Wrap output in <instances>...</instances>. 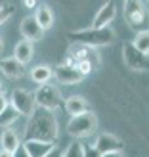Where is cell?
<instances>
[{
    "mask_svg": "<svg viewBox=\"0 0 149 157\" xmlns=\"http://www.w3.org/2000/svg\"><path fill=\"white\" fill-rule=\"evenodd\" d=\"M23 147H25V151L29 153V157H46L54 147H56V144H46V142L29 140V142L23 144Z\"/></svg>",
    "mask_w": 149,
    "mask_h": 157,
    "instance_id": "cell-14",
    "label": "cell"
},
{
    "mask_svg": "<svg viewBox=\"0 0 149 157\" xmlns=\"http://www.w3.org/2000/svg\"><path fill=\"white\" fill-rule=\"evenodd\" d=\"M94 147L103 155V153H111V151H122V140L117 138L113 134H107V132H101V134L96 138V144H94Z\"/></svg>",
    "mask_w": 149,
    "mask_h": 157,
    "instance_id": "cell-10",
    "label": "cell"
},
{
    "mask_svg": "<svg viewBox=\"0 0 149 157\" xmlns=\"http://www.w3.org/2000/svg\"><path fill=\"white\" fill-rule=\"evenodd\" d=\"M52 77H54V73H52L50 65H36V67L31 69V78L36 84H48Z\"/></svg>",
    "mask_w": 149,
    "mask_h": 157,
    "instance_id": "cell-19",
    "label": "cell"
},
{
    "mask_svg": "<svg viewBox=\"0 0 149 157\" xmlns=\"http://www.w3.org/2000/svg\"><path fill=\"white\" fill-rule=\"evenodd\" d=\"M19 117H21V115L15 111V109H13L10 104H8V105L2 109V111H0V127H10V124L15 123Z\"/></svg>",
    "mask_w": 149,
    "mask_h": 157,
    "instance_id": "cell-21",
    "label": "cell"
},
{
    "mask_svg": "<svg viewBox=\"0 0 149 157\" xmlns=\"http://www.w3.org/2000/svg\"><path fill=\"white\" fill-rule=\"evenodd\" d=\"M65 65H73L76 71H80L86 77L99 65V56L94 48H88V46L82 44H73V48L69 50V58L65 59Z\"/></svg>",
    "mask_w": 149,
    "mask_h": 157,
    "instance_id": "cell-3",
    "label": "cell"
},
{
    "mask_svg": "<svg viewBox=\"0 0 149 157\" xmlns=\"http://www.w3.org/2000/svg\"><path fill=\"white\" fill-rule=\"evenodd\" d=\"M115 13H117V10H115V0H107V2L98 10L96 17H94V21H92V27L94 29L109 27V23L115 19Z\"/></svg>",
    "mask_w": 149,
    "mask_h": 157,
    "instance_id": "cell-11",
    "label": "cell"
},
{
    "mask_svg": "<svg viewBox=\"0 0 149 157\" xmlns=\"http://www.w3.org/2000/svg\"><path fill=\"white\" fill-rule=\"evenodd\" d=\"M46 157H61V150H59V147H54V150L46 155Z\"/></svg>",
    "mask_w": 149,
    "mask_h": 157,
    "instance_id": "cell-27",
    "label": "cell"
},
{
    "mask_svg": "<svg viewBox=\"0 0 149 157\" xmlns=\"http://www.w3.org/2000/svg\"><path fill=\"white\" fill-rule=\"evenodd\" d=\"M0 157H12L10 151H4V150H0Z\"/></svg>",
    "mask_w": 149,
    "mask_h": 157,
    "instance_id": "cell-30",
    "label": "cell"
},
{
    "mask_svg": "<svg viewBox=\"0 0 149 157\" xmlns=\"http://www.w3.org/2000/svg\"><path fill=\"white\" fill-rule=\"evenodd\" d=\"M124 2H126V0H124ZM142 2H147V0H142Z\"/></svg>",
    "mask_w": 149,
    "mask_h": 157,
    "instance_id": "cell-33",
    "label": "cell"
},
{
    "mask_svg": "<svg viewBox=\"0 0 149 157\" xmlns=\"http://www.w3.org/2000/svg\"><path fill=\"white\" fill-rule=\"evenodd\" d=\"M122 58H124V63L128 65V69L132 71H147V65H149V56L138 52L132 42H124L122 46Z\"/></svg>",
    "mask_w": 149,
    "mask_h": 157,
    "instance_id": "cell-7",
    "label": "cell"
},
{
    "mask_svg": "<svg viewBox=\"0 0 149 157\" xmlns=\"http://www.w3.org/2000/svg\"><path fill=\"white\" fill-rule=\"evenodd\" d=\"M147 2H142V0H126L124 2V19L130 27H134L138 31L147 29Z\"/></svg>",
    "mask_w": 149,
    "mask_h": 157,
    "instance_id": "cell-6",
    "label": "cell"
},
{
    "mask_svg": "<svg viewBox=\"0 0 149 157\" xmlns=\"http://www.w3.org/2000/svg\"><path fill=\"white\" fill-rule=\"evenodd\" d=\"M132 46L138 50V52H142V54H149V31L143 29V31H138V35L134 38V42H132Z\"/></svg>",
    "mask_w": 149,
    "mask_h": 157,
    "instance_id": "cell-20",
    "label": "cell"
},
{
    "mask_svg": "<svg viewBox=\"0 0 149 157\" xmlns=\"http://www.w3.org/2000/svg\"><path fill=\"white\" fill-rule=\"evenodd\" d=\"M10 105L17 111L19 115H31L35 111V96L31 92L27 90H23V88H15L12 92V101H10Z\"/></svg>",
    "mask_w": 149,
    "mask_h": 157,
    "instance_id": "cell-8",
    "label": "cell"
},
{
    "mask_svg": "<svg viewBox=\"0 0 149 157\" xmlns=\"http://www.w3.org/2000/svg\"><path fill=\"white\" fill-rule=\"evenodd\" d=\"M63 107L67 109L69 115H78V113H84L88 111V101H86L82 96H69L67 100H63Z\"/></svg>",
    "mask_w": 149,
    "mask_h": 157,
    "instance_id": "cell-17",
    "label": "cell"
},
{
    "mask_svg": "<svg viewBox=\"0 0 149 157\" xmlns=\"http://www.w3.org/2000/svg\"><path fill=\"white\" fill-rule=\"evenodd\" d=\"M33 96H35L36 107L48 109V111H56V109L63 105V98H61L58 86H54V84H40V88Z\"/></svg>",
    "mask_w": 149,
    "mask_h": 157,
    "instance_id": "cell-5",
    "label": "cell"
},
{
    "mask_svg": "<svg viewBox=\"0 0 149 157\" xmlns=\"http://www.w3.org/2000/svg\"><path fill=\"white\" fill-rule=\"evenodd\" d=\"M38 0H23V4H25V8H35Z\"/></svg>",
    "mask_w": 149,
    "mask_h": 157,
    "instance_id": "cell-28",
    "label": "cell"
},
{
    "mask_svg": "<svg viewBox=\"0 0 149 157\" xmlns=\"http://www.w3.org/2000/svg\"><path fill=\"white\" fill-rule=\"evenodd\" d=\"M12 157H29V153L25 151V147H23V144L17 147V150H15L13 153H12Z\"/></svg>",
    "mask_w": 149,
    "mask_h": 157,
    "instance_id": "cell-25",
    "label": "cell"
},
{
    "mask_svg": "<svg viewBox=\"0 0 149 157\" xmlns=\"http://www.w3.org/2000/svg\"><path fill=\"white\" fill-rule=\"evenodd\" d=\"M0 71L8 78H19L25 73V65H21L15 58H4L0 59Z\"/></svg>",
    "mask_w": 149,
    "mask_h": 157,
    "instance_id": "cell-13",
    "label": "cell"
},
{
    "mask_svg": "<svg viewBox=\"0 0 149 157\" xmlns=\"http://www.w3.org/2000/svg\"><path fill=\"white\" fill-rule=\"evenodd\" d=\"M67 38L71 44H82L88 48H99V46H109L115 40V33L111 27L103 29H78V31H69Z\"/></svg>",
    "mask_w": 149,
    "mask_h": 157,
    "instance_id": "cell-2",
    "label": "cell"
},
{
    "mask_svg": "<svg viewBox=\"0 0 149 157\" xmlns=\"http://www.w3.org/2000/svg\"><path fill=\"white\" fill-rule=\"evenodd\" d=\"M58 121L54 111L42 107H35V111L29 115V123L25 127V142L35 140V142H46V144H56L58 140Z\"/></svg>",
    "mask_w": 149,
    "mask_h": 157,
    "instance_id": "cell-1",
    "label": "cell"
},
{
    "mask_svg": "<svg viewBox=\"0 0 149 157\" xmlns=\"http://www.w3.org/2000/svg\"><path fill=\"white\" fill-rule=\"evenodd\" d=\"M61 157H84V144L71 142L65 147V151H61Z\"/></svg>",
    "mask_w": 149,
    "mask_h": 157,
    "instance_id": "cell-22",
    "label": "cell"
},
{
    "mask_svg": "<svg viewBox=\"0 0 149 157\" xmlns=\"http://www.w3.org/2000/svg\"><path fill=\"white\" fill-rule=\"evenodd\" d=\"M6 105H8V98L4 96L2 92H0V111H2V109H4Z\"/></svg>",
    "mask_w": 149,
    "mask_h": 157,
    "instance_id": "cell-26",
    "label": "cell"
},
{
    "mask_svg": "<svg viewBox=\"0 0 149 157\" xmlns=\"http://www.w3.org/2000/svg\"><path fill=\"white\" fill-rule=\"evenodd\" d=\"M13 12H15V6L10 4V2H6V4L0 6V25H4V23L12 17V13H13Z\"/></svg>",
    "mask_w": 149,
    "mask_h": 157,
    "instance_id": "cell-23",
    "label": "cell"
},
{
    "mask_svg": "<svg viewBox=\"0 0 149 157\" xmlns=\"http://www.w3.org/2000/svg\"><path fill=\"white\" fill-rule=\"evenodd\" d=\"M2 50H4V42H2V38H0V54H2Z\"/></svg>",
    "mask_w": 149,
    "mask_h": 157,
    "instance_id": "cell-31",
    "label": "cell"
},
{
    "mask_svg": "<svg viewBox=\"0 0 149 157\" xmlns=\"http://www.w3.org/2000/svg\"><path fill=\"white\" fill-rule=\"evenodd\" d=\"M84 157H101V153L94 146H84Z\"/></svg>",
    "mask_w": 149,
    "mask_h": 157,
    "instance_id": "cell-24",
    "label": "cell"
},
{
    "mask_svg": "<svg viewBox=\"0 0 149 157\" xmlns=\"http://www.w3.org/2000/svg\"><path fill=\"white\" fill-rule=\"evenodd\" d=\"M13 58L19 61L21 65H27L31 59H33V42L29 40H19L15 44V50H13Z\"/></svg>",
    "mask_w": 149,
    "mask_h": 157,
    "instance_id": "cell-16",
    "label": "cell"
},
{
    "mask_svg": "<svg viewBox=\"0 0 149 157\" xmlns=\"http://www.w3.org/2000/svg\"><path fill=\"white\" fill-rule=\"evenodd\" d=\"M101 157H122V151H111V153H103Z\"/></svg>",
    "mask_w": 149,
    "mask_h": 157,
    "instance_id": "cell-29",
    "label": "cell"
},
{
    "mask_svg": "<svg viewBox=\"0 0 149 157\" xmlns=\"http://www.w3.org/2000/svg\"><path fill=\"white\" fill-rule=\"evenodd\" d=\"M33 17L36 19V23L40 25V29H42V31L50 29V27L54 25V13H52V10H50L48 6H38Z\"/></svg>",
    "mask_w": 149,
    "mask_h": 157,
    "instance_id": "cell-18",
    "label": "cell"
},
{
    "mask_svg": "<svg viewBox=\"0 0 149 157\" xmlns=\"http://www.w3.org/2000/svg\"><path fill=\"white\" fill-rule=\"evenodd\" d=\"M0 146H2V150L4 151H10L13 153L17 147L21 146V140H19V134L15 132L13 128L8 127L4 132H2V136H0Z\"/></svg>",
    "mask_w": 149,
    "mask_h": 157,
    "instance_id": "cell-15",
    "label": "cell"
},
{
    "mask_svg": "<svg viewBox=\"0 0 149 157\" xmlns=\"http://www.w3.org/2000/svg\"><path fill=\"white\" fill-rule=\"evenodd\" d=\"M52 73L58 78V82H61V84H76V82L84 81V75L80 71H76L73 65H65V63L52 69Z\"/></svg>",
    "mask_w": 149,
    "mask_h": 157,
    "instance_id": "cell-9",
    "label": "cell"
},
{
    "mask_svg": "<svg viewBox=\"0 0 149 157\" xmlns=\"http://www.w3.org/2000/svg\"><path fill=\"white\" fill-rule=\"evenodd\" d=\"M19 31H21L23 38H25V40H29V42L40 40L42 35H44V31L40 29V25L36 23V19L33 17V15H29V17H23L21 25H19Z\"/></svg>",
    "mask_w": 149,
    "mask_h": 157,
    "instance_id": "cell-12",
    "label": "cell"
},
{
    "mask_svg": "<svg viewBox=\"0 0 149 157\" xmlns=\"http://www.w3.org/2000/svg\"><path fill=\"white\" fill-rule=\"evenodd\" d=\"M2 86H4V84H2V81H0V92H2Z\"/></svg>",
    "mask_w": 149,
    "mask_h": 157,
    "instance_id": "cell-32",
    "label": "cell"
},
{
    "mask_svg": "<svg viewBox=\"0 0 149 157\" xmlns=\"http://www.w3.org/2000/svg\"><path fill=\"white\" fill-rule=\"evenodd\" d=\"M96 127H98V119L94 111H84V113H78L75 117H71V121L67 124V132L69 136L73 138H86L96 132Z\"/></svg>",
    "mask_w": 149,
    "mask_h": 157,
    "instance_id": "cell-4",
    "label": "cell"
}]
</instances>
